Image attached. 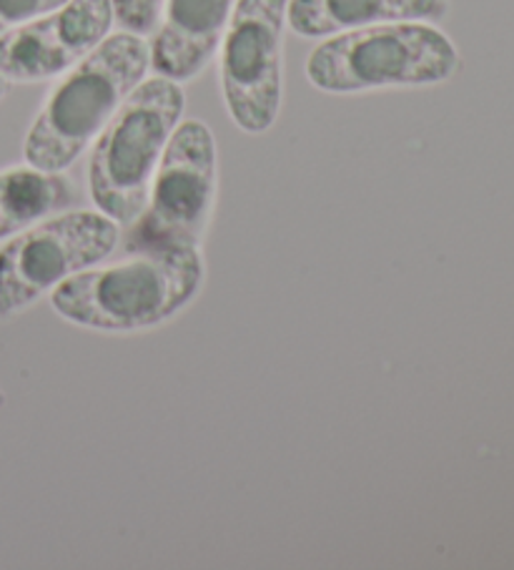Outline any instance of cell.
Instances as JSON below:
<instances>
[{"mask_svg":"<svg viewBox=\"0 0 514 570\" xmlns=\"http://www.w3.org/2000/svg\"><path fill=\"white\" fill-rule=\"evenodd\" d=\"M151 53L144 36H106L58 83L26 136V161L38 171L63 174L81 156L134 88L144 81Z\"/></svg>","mask_w":514,"mask_h":570,"instance_id":"cell-1","label":"cell"},{"mask_svg":"<svg viewBox=\"0 0 514 570\" xmlns=\"http://www.w3.org/2000/svg\"><path fill=\"white\" fill-rule=\"evenodd\" d=\"M204 279L206 264L199 249L151 252L116 267L73 274L53 289L51 304L78 327L141 332L189 307Z\"/></svg>","mask_w":514,"mask_h":570,"instance_id":"cell-2","label":"cell"},{"mask_svg":"<svg viewBox=\"0 0 514 570\" xmlns=\"http://www.w3.org/2000/svg\"><path fill=\"white\" fill-rule=\"evenodd\" d=\"M184 88L154 76L138 83L98 134L88 191L98 212L131 224L144 212L164 149L184 116Z\"/></svg>","mask_w":514,"mask_h":570,"instance_id":"cell-3","label":"cell"},{"mask_svg":"<svg viewBox=\"0 0 514 570\" xmlns=\"http://www.w3.org/2000/svg\"><path fill=\"white\" fill-rule=\"evenodd\" d=\"M459 53L424 21L379 23L329 38L306 61V78L324 94L444 83L457 73Z\"/></svg>","mask_w":514,"mask_h":570,"instance_id":"cell-4","label":"cell"},{"mask_svg":"<svg viewBox=\"0 0 514 570\" xmlns=\"http://www.w3.org/2000/svg\"><path fill=\"white\" fill-rule=\"evenodd\" d=\"M216 199V144L209 126L184 121L168 139L144 212L131 222L128 254L199 249Z\"/></svg>","mask_w":514,"mask_h":570,"instance_id":"cell-5","label":"cell"},{"mask_svg":"<svg viewBox=\"0 0 514 570\" xmlns=\"http://www.w3.org/2000/svg\"><path fill=\"white\" fill-rule=\"evenodd\" d=\"M118 239V222L96 212L53 214L18 232L0 247V320L16 317L73 274L96 267Z\"/></svg>","mask_w":514,"mask_h":570,"instance_id":"cell-6","label":"cell"},{"mask_svg":"<svg viewBox=\"0 0 514 570\" xmlns=\"http://www.w3.org/2000/svg\"><path fill=\"white\" fill-rule=\"evenodd\" d=\"M289 0H239L221 38V88L231 121L246 134L276 124L284 86V28Z\"/></svg>","mask_w":514,"mask_h":570,"instance_id":"cell-7","label":"cell"},{"mask_svg":"<svg viewBox=\"0 0 514 570\" xmlns=\"http://www.w3.org/2000/svg\"><path fill=\"white\" fill-rule=\"evenodd\" d=\"M111 26V0H68L43 18L0 36V76L36 83L71 71L103 41Z\"/></svg>","mask_w":514,"mask_h":570,"instance_id":"cell-8","label":"cell"},{"mask_svg":"<svg viewBox=\"0 0 514 570\" xmlns=\"http://www.w3.org/2000/svg\"><path fill=\"white\" fill-rule=\"evenodd\" d=\"M236 0H164V18L148 46L158 76L176 83L199 76L221 46Z\"/></svg>","mask_w":514,"mask_h":570,"instance_id":"cell-9","label":"cell"},{"mask_svg":"<svg viewBox=\"0 0 514 570\" xmlns=\"http://www.w3.org/2000/svg\"><path fill=\"white\" fill-rule=\"evenodd\" d=\"M447 0H289L286 26L302 38L339 36L402 21H442Z\"/></svg>","mask_w":514,"mask_h":570,"instance_id":"cell-10","label":"cell"},{"mask_svg":"<svg viewBox=\"0 0 514 570\" xmlns=\"http://www.w3.org/2000/svg\"><path fill=\"white\" fill-rule=\"evenodd\" d=\"M78 189L63 174L28 169L0 171V239L61 214L76 202Z\"/></svg>","mask_w":514,"mask_h":570,"instance_id":"cell-11","label":"cell"},{"mask_svg":"<svg viewBox=\"0 0 514 570\" xmlns=\"http://www.w3.org/2000/svg\"><path fill=\"white\" fill-rule=\"evenodd\" d=\"M113 21L128 33L148 36L156 31L164 0H111Z\"/></svg>","mask_w":514,"mask_h":570,"instance_id":"cell-12","label":"cell"},{"mask_svg":"<svg viewBox=\"0 0 514 570\" xmlns=\"http://www.w3.org/2000/svg\"><path fill=\"white\" fill-rule=\"evenodd\" d=\"M66 3L68 0H0V36Z\"/></svg>","mask_w":514,"mask_h":570,"instance_id":"cell-13","label":"cell"},{"mask_svg":"<svg viewBox=\"0 0 514 570\" xmlns=\"http://www.w3.org/2000/svg\"><path fill=\"white\" fill-rule=\"evenodd\" d=\"M3 94H6V81H3V76H0V98H3Z\"/></svg>","mask_w":514,"mask_h":570,"instance_id":"cell-14","label":"cell"},{"mask_svg":"<svg viewBox=\"0 0 514 570\" xmlns=\"http://www.w3.org/2000/svg\"><path fill=\"white\" fill-rule=\"evenodd\" d=\"M0 405H3V392H0Z\"/></svg>","mask_w":514,"mask_h":570,"instance_id":"cell-15","label":"cell"}]
</instances>
